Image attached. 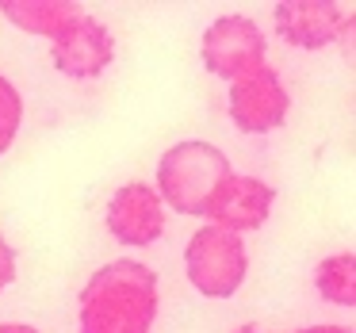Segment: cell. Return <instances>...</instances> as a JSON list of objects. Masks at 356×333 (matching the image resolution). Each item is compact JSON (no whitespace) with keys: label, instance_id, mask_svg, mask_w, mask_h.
<instances>
[{"label":"cell","instance_id":"1","mask_svg":"<svg viewBox=\"0 0 356 333\" xmlns=\"http://www.w3.org/2000/svg\"><path fill=\"white\" fill-rule=\"evenodd\" d=\"M161 310L157 272L138 257H115L77 295V333H149Z\"/></svg>","mask_w":356,"mask_h":333},{"label":"cell","instance_id":"2","mask_svg":"<svg viewBox=\"0 0 356 333\" xmlns=\"http://www.w3.org/2000/svg\"><path fill=\"white\" fill-rule=\"evenodd\" d=\"M230 172L234 165L222 146L203 142V138H184L161 154L157 172H154V192L161 195L165 207L180 211L188 218H203L215 188Z\"/></svg>","mask_w":356,"mask_h":333},{"label":"cell","instance_id":"3","mask_svg":"<svg viewBox=\"0 0 356 333\" xmlns=\"http://www.w3.org/2000/svg\"><path fill=\"white\" fill-rule=\"evenodd\" d=\"M184 276L203 299H234L249 276L245 238L203 222L184 245Z\"/></svg>","mask_w":356,"mask_h":333},{"label":"cell","instance_id":"4","mask_svg":"<svg viewBox=\"0 0 356 333\" xmlns=\"http://www.w3.org/2000/svg\"><path fill=\"white\" fill-rule=\"evenodd\" d=\"M200 58L211 77H222L230 85V81L245 77L268 62V35L261 31L253 16L226 12V16L211 19V27L203 31Z\"/></svg>","mask_w":356,"mask_h":333},{"label":"cell","instance_id":"5","mask_svg":"<svg viewBox=\"0 0 356 333\" xmlns=\"http://www.w3.org/2000/svg\"><path fill=\"white\" fill-rule=\"evenodd\" d=\"M291 111V92H287L280 70H272L268 62L261 70L245 73V77L230 81L226 92V115L241 134H272L287 123Z\"/></svg>","mask_w":356,"mask_h":333},{"label":"cell","instance_id":"6","mask_svg":"<svg viewBox=\"0 0 356 333\" xmlns=\"http://www.w3.org/2000/svg\"><path fill=\"white\" fill-rule=\"evenodd\" d=\"M272 31L295 50H325L353 31V12L333 0H280L272 8Z\"/></svg>","mask_w":356,"mask_h":333},{"label":"cell","instance_id":"7","mask_svg":"<svg viewBox=\"0 0 356 333\" xmlns=\"http://www.w3.org/2000/svg\"><path fill=\"white\" fill-rule=\"evenodd\" d=\"M50 62L70 81H96L115 62V35L108 31V24L81 12L50 39Z\"/></svg>","mask_w":356,"mask_h":333},{"label":"cell","instance_id":"8","mask_svg":"<svg viewBox=\"0 0 356 333\" xmlns=\"http://www.w3.org/2000/svg\"><path fill=\"white\" fill-rule=\"evenodd\" d=\"M272 207H276V188L261 177H249V172H230L222 184L215 188L207 211H203V222L207 226H222V230L245 234L261 230L272 218Z\"/></svg>","mask_w":356,"mask_h":333},{"label":"cell","instance_id":"9","mask_svg":"<svg viewBox=\"0 0 356 333\" xmlns=\"http://www.w3.org/2000/svg\"><path fill=\"white\" fill-rule=\"evenodd\" d=\"M104 226L108 234L127 249H149L161 241L165 234V203L146 180H131V184L115 188L104 211Z\"/></svg>","mask_w":356,"mask_h":333},{"label":"cell","instance_id":"10","mask_svg":"<svg viewBox=\"0 0 356 333\" xmlns=\"http://www.w3.org/2000/svg\"><path fill=\"white\" fill-rule=\"evenodd\" d=\"M85 8L77 0H0V16L12 27H19L27 35H42V39H54Z\"/></svg>","mask_w":356,"mask_h":333},{"label":"cell","instance_id":"11","mask_svg":"<svg viewBox=\"0 0 356 333\" xmlns=\"http://www.w3.org/2000/svg\"><path fill=\"white\" fill-rule=\"evenodd\" d=\"M314 291L330 307H353L356 302V257L348 249L330 253L314 264Z\"/></svg>","mask_w":356,"mask_h":333},{"label":"cell","instance_id":"12","mask_svg":"<svg viewBox=\"0 0 356 333\" xmlns=\"http://www.w3.org/2000/svg\"><path fill=\"white\" fill-rule=\"evenodd\" d=\"M19 127H24V96H19V88L0 73V157L16 146Z\"/></svg>","mask_w":356,"mask_h":333},{"label":"cell","instance_id":"13","mask_svg":"<svg viewBox=\"0 0 356 333\" xmlns=\"http://www.w3.org/2000/svg\"><path fill=\"white\" fill-rule=\"evenodd\" d=\"M12 279H16V249L0 238V291H4Z\"/></svg>","mask_w":356,"mask_h":333},{"label":"cell","instance_id":"14","mask_svg":"<svg viewBox=\"0 0 356 333\" xmlns=\"http://www.w3.org/2000/svg\"><path fill=\"white\" fill-rule=\"evenodd\" d=\"M295 333H353L348 325H333V322H318V325H302Z\"/></svg>","mask_w":356,"mask_h":333},{"label":"cell","instance_id":"15","mask_svg":"<svg viewBox=\"0 0 356 333\" xmlns=\"http://www.w3.org/2000/svg\"><path fill=\"white\" fill-rule=\"evenodd\" d=\"M0 333H42V330H35L27 322H0Z\"/></svg>","mask_w":356,"mask_h":333},{"label":"cell","instance_id":"16","mask_svg":"<svg viewBox=\"0 0 356 333\" xmlns=\"http://www.w3.org/2000/svg\"><path fill=\"white\" fill-rule=\"evenodd\" d=\"M234 333H264V330H261V325H238Z\"/></svg>","mask_w":356,"mask_h":333}]
</instances>
